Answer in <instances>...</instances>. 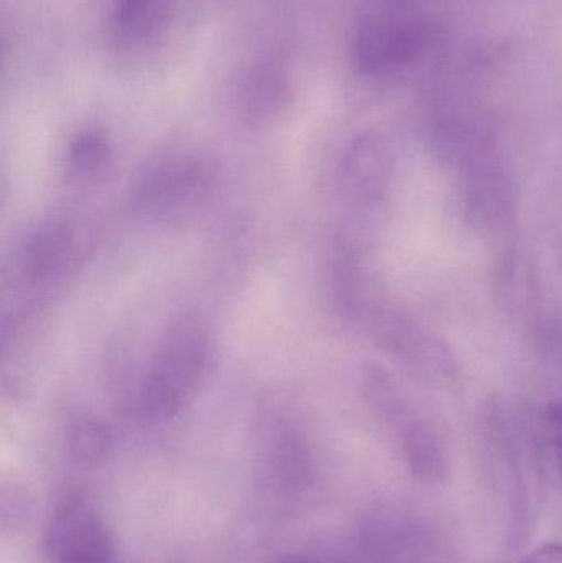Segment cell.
Returning <instances> with one entry per match:
<instances>
[{
  "mask_svg": "<svg viewBox=\"0 0 562 563\" xmlns=\"http://www.w3.org/2000/svg\"><path fill=\"white\" fill-rule=\"evenodd\" d=\"M210 357L207 324L194 314L175 320L161 343L139 394V412L151 422L175 416L200 386Z\"/></svg>",
  "mask_w": 562,
  "mask_h": 563,
  "instance_id": "1",
  "label": "cell"
},
{
  "mask_svg": "<svg viewBox=\"0 0 562 563\" xmlns=\"http://www.w3.org/2000/svg\"><path fill=\"white\" fill-rule=\"evenodd\" d=\"M432 30L422 16L399 9L375 10L360 19L352 38V63L365 78H393L421 59Z\"/></svg>",
  "mask_w": 562,
  "mask_h": 563,
  "instance_id": "2",
  "label": "cell"
},
{
  "mask_svg": "<svg viewBox=\"0 0 562 563\" xmlns=\"http://www.w3.org/2000/svg\"><path fill=\"white\" fill-rule=\"evenodd\" d=\"M365 394L398 439L411 472L422 482H441L449 473L444 442L398 383L379 367H370L365 374Z\"/></svg>",
  "mask_w": 562,
  "mask_h": 563,
  "instance_id": "3",
  "label": "cell"
},
{
  "mask_svg": "<svg viewBox=\"0 0 562 563\" xmlns=\"http://www.w3.org/2000/svg\"><path fill=\"white\" fill-rule=\"evenodd\" d=\"M261 485L279 503L302 498L312 485V456L300 430L284 417L264 426L257 455Z\"/></svg>",
  "mask_w": 562,
  "mask_h": 563,
  "instance_id": "4",
  "label": "cell"
},
{
  "mask_svg": "<svg viewBox=\"0 0 562 563\" xmlns=\"http://www.w3.org/2000/svg\"><path fill=\"white\" fill-rule=\"evenodd\" d=\"M49 563H114V542L98 509L81 495L56 506L46 532Z\"/></svg>",
  "mask_w": 562,
  "mask_h": 563,
  "instance_id": "5",
  "label": "cell"
},
{
  "mask_svg": "<svg viewBox=\"0 0 562 563\" xmlns=\"http://www.w3.org/2000/svg\"><path fill=\"white\" fill-rule=\"evenodd\" d=\"M373 323L379 343L421 379L439 387L458 383V360L438 334L396 310L379 311Z\"/></svg>",
  "mask_w": 562,
  "mask_h": 563,
  "instance_id": "6",
  "label": "cell"
},
{
  "mask_svg": "<svg viewBox=\"0 0 562 563\" xmlns=\"http://www.w3.org/2000/svg\"><path fill=\"white\" fill-rule=\"evenodd\" d=\"M214 180L210 162L195 155L167 158L135 188L134 208L145 217H170L207 197Z\"/></svg>",
  "mask_w": 562,
  "mask_h": 563,
  "instance_id": "7",
  "label": "cell"
},
{
  "mask_svg": "<svg viewBox=\"0 0 562 563\" xmlns=\"http://www.w3.org/2000/svg\"><path fill=\"white\" fill-rule=\"evenodd\" d=\"M180 0H114L109 16L112 43L124 53L157 45L174 23Z\"/></svg>",
  "mask_w": 562,
  "mask_h": 563,
  "instance_id": "8",
  "label": "cell"
},
{
  "mask_svg": "<svg viewBox=\"0 0 562 563\" xmlns=\"http://www.w3.org/2000/svg\"><path fill=\"white\" fill-rule=\"evenodd\" d=\"M293 92V78L286 63L274 58L257 59L238 79V109L246 121L267 122L289 108Z\"/></svg>",
  "mask_w": 562,
  "mask_h": 563,
  "instance_id": "9",
  "label": "cell"
},
{
  "mask_svg": "<svg viewBox=\"0 0 562 563\" xmlns=\"http://www.w3.org/2000/svg\"><path fill=\"white\" fill-rule=\"evenodd\" d=\"M73 254V236L63 224H46L30 234L23 244L20 266L26 279L49 282L68 266Z\"/></svg>",
  "mask_w": 562,
  "mask_h": 563,
  "instance_id": "10",
  "label": "cell"
},
{
  "mask_svg": "<svg viewBox=\"0 0 562 563\" xmlns=\"http://www.w3.org/2000/svg\"><path fill=\"white\" fill-rule=\"evenodd\" d=\"M111 161V142L104 132L89 129L76 135L69 145L68 167L76 178L89 180L101 174Z\"/></svg>",
  "mask_w": 562,
  "mask_h": 563,
  "instance_id": "11",
  "label": "cell"
},
{
  "mask_svg": "<svg viewBox=\"0 0 562 563\" xmlns=\"http://www.w3.org/2000/svg\"><path fill=\"white\" fill-rule=\"evenodd\" d=\"M108 430L96 422H82L76 427L71 437V449L76 460L85 466H96L108 455Z\"/></svg>",
  "mask_w": 562,
  "mask_h": 563,
  "instance_id": "12",
  "label": "cell"
},
{
  "mask_svg": "<svg viewBox=\"0 0 562 563\" xmlns=\"http://www.w3.org/2000/svg\"><path fill=\"white\" fill-rule=\"evenodd\" d=\"M29 512V501L25 493L20 489H3L2 492V529L3 532H15L22 528Z\"/></svg>",
  "mask_w": 562,
  "mask_h": 563,
  "instance_id": "13",
  "label": "cell"
},
{
  "mask_svg": "<svg viewBox=\"0 0 562 563\" xmlns=\"http://www.w3.org/2000/svg\"><path fill=\"white\" fill-rule=\"evenodd\" d=\"M544 429H547L548 440H550L551 450L557 459L558 470L562 478V406L561 404H551L544 412Z\"/></svg>",
  "mask_w": 562,
  "mask_h": 563,
  "instance_id": "14",
  "label": "cell"
},
{
  "mask_svg": "<svg viewBox=\"0 0 562 563\" xmlns=\"http://www.w3.org/2000/svg\"><path fill=\"white\" fill-rule=\"evenodd\" d=\"M515 563H562V545H543Z\"/></svg>",
  "mask_w": 562,
  "mask_h": 563,
  "instance_id": "15",
  "label": "cell"
},
{
  "mask_svg": "<svg viewBox=\"0 0 562 563\" xmlns=\"http://www.w3.org/2000/svg\"><path fill=\"white\" fill-rule=\"evenodd\" d=\"M279 563H304V559L302 555L300 554H293L287 555V558L283 559V561H280Z\"/></svg>",
  "mask_w": 562,
  "mask_h": 563,
  "instance_id": "16",
  "label": "cell"
}]
</instances>
